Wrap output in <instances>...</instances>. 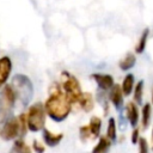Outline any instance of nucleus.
<instances>
[{
	"mask_svg": "<svg viewBox=\"0 0 153 153\" xmlns=\"http://www.w3.org/2000/svg\"><path fill=\"white\" fill-rule=\"evenodd\" d=\"M112 141L108 137V136H102L100 139H99V141H98V143L94 146V148L92 149L94 153H97V152H105L109 147H110V143H111Z\"/></svg>",
	"mask_w": 153,
	"mask_h": 153,
	"instance_id": "nucleus-18",
	"label": "nucleus"
},
{
	"mask_svg": "<svg viewBox=\"0 0 153 153\" xmlns=\"http://www.w3.org/2000/svg\"><path fill=\"white\" fill-rule=\"evenodd\" d=\"M20 134H22V129L18 117L11 116L4 122V126L0 128V136L6 141L14 140L16 137L20 136Z\"/></svg>",
	"mask_w": 153,
	"mask_h": 153,
	"instance_id": "nucleus-6",
	"label": "nucleus"
},
{
	"mask_svg": "<svg viewBox=\"0 0 153 153\" xmlns=\"http://www.w3.org/2000/svg\"><path fill=\"white\" fill-rule=\"evenodd\" d=\"M88 127H90L92 137L93 139L98 137L99 136V133H100V128H102V120L99 117H97V116H92L91 120H90Z\"/></svg>",
	"mask_w": 153,
	"mask_h": 153,
	"instance_id": "nucleus-15",
	"label": "nucleus"
},
{
	"mask_svg": "<svg viewBox=\"0 0 153 153\" xmlns=\"http://www.w3.org/2000/svg\"><path fill=\"white\" fill-rule=\"evenodd\" d=\"M42 136H43L44 143L47 146H49V147L57 146L61 142V140L63 139V134L62 133H51L47 128H43L42 129Z\"/></svg>",
	"mask_w": 153,
	"mask_h": 153,
	"instance_id": "nucleus-9",
	"label": "nucleus"
},
{
	"mask_svg": "<svg viewBox=\"0 0 153 153\" xmlns=\"http://www.w3.org/2000/svg\"><path fill=\"white\" fill-rule=\"evenodd\" d=\"M137 143H139V151L141 153L148 152V143H147V140L145 137H140L139 141H137Z\"/></svg>",
	"mask_w": 153,
	"mask_h": 153,
	"instance_id": "nucleus-23",
	"label": "nucleus"
},
{
	"mask_svg": "<svg viewBox=\"0 0 153 153\" xmlns=\"http://www.w3.org/2000/svg\"><path fill=\"white\" fill-rule=\"evenodd\" d=\"M152 149H153V128H152Z\"/></svg>",
	"mask_w": 153,
	"mask_h": 153,
	"instance_id": "nucleus-26",
	"label": "nucleus"
},
{
	"mask_svg": "<svg viewBox=\"0 0 153 153\" xmlns=\"http://www.w3.org/2000/svg\"><path fill=\"white\" fill-rule=\"evenodd\" d=\"M106 136L111 140L115 141L117 137V129H116V121L114 117H110L108 122V128H106Z\"/></svg>",
	"mask_w": 153,
	"mask_h": 153,
	"instance_id": "nucleus-19",
	"label": "nucleus"
},
{
	"mask_svg": "<svg viewBox=\"0 0 153 153\" xmlns=\"http://www.w3.org/2000/svg\"><path fill=\"white\" fill-rule=\"evenodd\" d=\"M17 100V94L12 85L6 84L0 91V123L5 122L12 116V111Z\"/></svg>",
	"mask_w": 153,
	"mask_h": 153,
	"instance_id": "nucleus-3",
	"label": "nucleus"
},
{
	"mask_svg": "<svg viewBox=\"0 0 153 153\" xmlns=\"http://www.w3.org/2000/svg\"><path fill=\"white\" fill-rule=\"evenodd\" d=\"M122 91L124 93V96H129L133 90H134V75L133 74H127L123 79V82H122Z\"/></svg>",
	"mask_w": 153,
	"mask_h": 153,
	"instance_id": "nucleus-16",
	"label": "nucleus"
},
{
	"mask_svg": "<svg viewBox=\"0 0 153 153\" xmlns=\"http://www.w3.org/2000/svg\"><path fill=\"white\" fill-rule=\"evenodd\" d=\"M79 134H80V140L82 142H86L90 137H92V134H91V130H90V127L88 126H82L79 128Z\"/></svg>",
	"mask_w": 153,
	"mask_h": 153,
	"instance_id": "nucleus-22",
	"label": "nucleus"
},
{
	"mask_svg": "<svg viewBox=\"0 0 153 153\" xmlns=\"http://www.w3.org/2000/svg\"><path fill=\"white\" fill-rule=\"evenodd\" d=\"M62 76V82H61V87L63 90V92L66 93V96L68 97L69 102L73 104H76L82 94L81 91V86L79 80L71 73L68 72H62L61 73Z\"/></svg>",
	"mask_w": 153,
	"mask_h": 153,
	"instance_id": "nucleus-5",
	"label": "nucleus"
},
{
	"mask_svg": "<svg viewBox=\"0 0 153 153\" xmlns=\"http://www.w3.org/2000/svg\"><path fill=\"white\" fill-rule=\"evenodd\" d=\"M11 151H12V152H19V153H24V152L27 153V152L31 151V148L25 143V141H24L23 139H18V140L14 141V143H13Z\"/></svg>",
	"mask_w": 153,
	"mask_h": 153,
	"instance_id": "nucleus-20",
	"label": "nucleus"
},
{
	"mask_svg": "<svg viewBox=\"0 0 153 153\" xmlns=\"http://www.w3.org/2000/svg\"><path fill=\"white\" fill-rule=\"evenodd\" d=\"M139 139H140V136H139V129H137V128H135V129L133 130V133H131V137H130V141H131L133 143H137Z\"/></svg>",
	"mask_w": 153,
	"mask_h": 153,
	"instance_id": "nucleus-25",
	"label": "nucleus"
},
{
	"mask_svg": "<svg viewBox=\"0 0 153 153\" xmlns=\"http://www.w3.org/2000/svg\"><path fill=\"white\" fill-rule=\"evenodd\" d=\"M148 36H149V29H145L135 45V53L136 54H142L146 49L147 45V41H148Z\"/></svg>",
	"mask_w": 153,
	"mask_h": 153,
	"instance_id": "nucleus-14",
	"label": "nucleus"
},
{
	"mask_svg": "<svg viewBox=\"0 0 153 153\" xmlns=\"http://www.w3.org/2000/svg\"><path fill=\"white\" fill-rule=\"evenodd\" d=\"M44 108L47 115L55 122H62L68 117L72 110V103L63 92L61 85H51L49 97L44 103Z\"/></svg>",
	"mask_w": 153,
	"mask_h": 153,
	"instance_id": "nucleus-1",
	"label": "nucleus"
},
{
	"mask_svg": "<svg viewBox=\"0 0 153 153\" xmlns=\"http://www.w3.org/2000/svg\"><path fill=\"white\" fill-rule=\"evenodd\" d=\"M32 148H33V151L37 152V153H42V152H44V146H43L42 143H39L37 140H35V141L32 142Z\"/></svg>",
	"mask_w": 153,
	"mask_h": 153,
	"instance_id": "nucleus-24",
	"label": "nucleus"
},
{
	"mask_svg": "<svg viewBox=\"0 0 153 153\" xmlns=\"http://www.w3.org/2000/svg\"><path fill=\"white\" fill-rule=\"evenodd\" d=\"M11 85L17 94V99L20 105L24 108L27 106L33 96V84L30 78L24 74H16L12 78Z\"/></svg>",
	"mask_w": 153,
	"mask_h": 153,
	"instance_id": "nucleus-2",
	"label": "nucleus"
},
{
	"mask_svg": "<svg viewBox=\"0 0 153 153\" xmlns=\"http://www.w3.org/2000/svg\"><path fill=\"white\" fill-rule=\"evenodd\" d=\"M12 71V61L8 56L0 57V86L4 85Z\"/></svg>",
	"mask_w": 153,
	"mask_h": 153,
	"instance_id": "nucleus-10",
	"label": "nucleus"
},
{
	"mask_svg": "<svg viewBox=\"0 0 153 153\" xmlns=\"http://www.w3.org/2000/svg\"><path fill=\"white\" fill-rule=\"evenodd\" d=\"M123 97L124 93L122 91V86L118 84H114V86L109 90V100L115 106L116 110H120L123 105Z\"/></svg>",
	"mask_w": 153,
	"mask_h": 153,
	"instance_id": "nucleus-7",
	"label": "nucleus"
},
{
	"mask_svg": "<svg viewBox=\"0 0 153 153\" xmlns=\"http://www.w3.org/2000/svg\"><path fill=\"white\" fill-rule=\"evenodd\" d=\"M78 104L80 105V108L85 111V112H90L91 110H93L94 106V100H93V96L90 92H82Z\"/></svg>",
	"mask_w": 153,
	"mask_h": 153,
	"instance_id": "nucleus-12",
	"label": "nucleus"
},
{
	"mask_svg": "<svg viewBox=\"0 0 153 153\" xmlns=\"http://www.w3.org/2000/svg\"><path fill=\"white\" fill-rule=\"evenodd\" d=\"M126 117L131 127H136L139 122V110L135 102H129L126 104Z\"/></svg>",
	"mask_w": 153,
	"mask_h": 153,
	"instance_id": "nucleus-11",
	"label": "nucleus"
},
{
	"mask_svg": "<svg viewBox=\"0 0 153 153\" xmlns=\"http://www.w3.org/2000/svg\"><path fill=\"white\" fill-rule=\"evenodd\" d=\"M152 104H153V93H152Z\"/></svg>",
	"mask_w": 153,
	"mask_h": 153,
	"instance_id": "nucleus-27",
	"label": "nucleus"
},
{
	"mask_svg": "<svg viewBox=\"0 0 153 153\" xmlns=\"http://www.w3.org/2000/svg\"><path fill=\"white\" fill-rule=\"evenodd\" d=\"M26 116H27V128H29L30 131L37 133V131H41L44 128L45 116H47L44 104H42L41 102H37V103L32 104L29 108V111H27Z\"/></svg>",
	"mask_w": 153,
	"mask_h": 153,
	"instance_id": "nucleus-4",
	"label": "nucleus"
},
{
	"mask_svg": "<svg viewBox=\"0 0 153 153\" xmlns=\"http://www.w3.org/2000/svg\"><path fill=\"white\" fill-rule=\"evenodd\" d=\"M151 114H152V105L149 103H146L142 106V111H141V124H142L143 129H146L148 127V123L151 120Z\"/></svg>",
	"mask_w": 153,
	"mask_h": 153,
	"instance_id": "nucleus-17",
	"label": "nucleus"
},
{
	"mask_svg": "<svg viewBox=\"0 0 153 153\" xmlns=\"http://www.w3.org/2000/svg\"><path fill=\"white\" fill-rule=\"evenodd\" d=\"M136 63V57L133 53H127L124 55V57L120 61V68L122 71H129L130 68H133Z\"/></svg>",
	"mask_w": 153,
	"mask_h": 153,
	"instance_id": "nucleus-13",
	"label": "nucleus"
},
{
	"mask_svg": "<svg viewBox=\"0 0 153 153\" xmlns=\"http://www.w3.org/2000/svg\"><path fill=\"white\" fill-rule=\"evenodd\" d=\"M91 76H92V79L97 82L98 87H99L102 91H109V90L114 86V84H115L112 75H110V74L94 73V74H92Z\"/></svg>",
	"mask_w": 153,
	"mask_h": 153,
	"instance_id": "nucleus-8",
	"label": "nucleus"
},
{
	"mask_svg": "<svg viewBox=\"0 0 153 153\" xmlns=\"http://www.w3.org/2000/svg\"><path fill=\"white\" fill-rule=\"evenodd\" d=\"M142 92H143V81L140 80V81L136 84L135 88H134V100H135V103H137L139 105H140L141 102H142Z\"/></svg>",
	"mask_w": 153,
	"mask_h": 153,
	"instance_id": "nucleus-21",
	"label": "nucleus"
}]
</instances>
